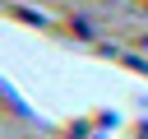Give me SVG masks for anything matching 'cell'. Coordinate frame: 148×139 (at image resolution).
<instances>
[]
</instances>
